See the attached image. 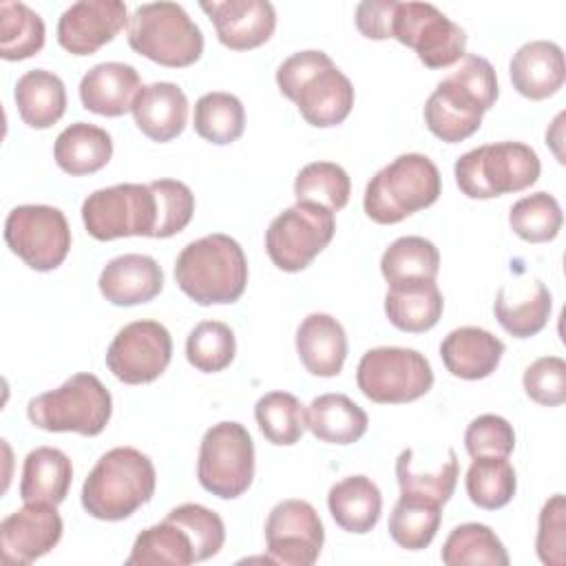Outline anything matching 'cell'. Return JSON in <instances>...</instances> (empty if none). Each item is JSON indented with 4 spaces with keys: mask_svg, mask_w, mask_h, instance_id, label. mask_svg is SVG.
<instances>
[{
    "mask_svg": "<svg viewBox=\"0 0 566 566\" xmlns=\"http://www.w3.org/2000/svg\"><path fill=\"white\" fill-rule=\"evenodd\" d=\"M157 484L150 458L133 447L106 451L82 486V506L95 520L119 522L144 506Z\"/></svg>",
    "mask_w": 566,
    "mask_h": 566,
    "instance_id": "obj_4",
    "label": "cell"
},
{
    "mask_svg": "<svg viewBox=\"0 0 566 566\" xmlns=\"http://www.w3.org/2000/svg\"><path fill=\"white\" fill-rule=\"evenodd\" d=\"M526 396L544 407L566 402V363L559 356H542L531 363L522 378Z\"/></svg>",
    "mask_w": 566,
    "mask_h": 566,
    "instance_id": "obj_48",
    "label": "cell"
},
{
    "mask_svg": "<svg viewBox=\"0 0 566 566\" xmlns=\"http://www.w3.org/2000/svg\"><path fill=\"white\" fill-rule=\"evenodd\" d=\"M327 509L343 531L363 535L378 524L382 495L367 475H349L329 489Z\"/></svg>",
    "mask_w": 566,
    "mask_h": 566,
    "instance_id": "obj_29",
    "label": "cell"
},
{
    "mask_svg": "<svg viewBox=\"0 0 566 566\" xmlns=\"http://www.w3.org/2000/svg\"><path fill=\"white\" fill-rule=\"evenodd\" d=\"M442 520V504L413 495V493H400L391 515H389V535L391 539L407 551H422L427 548Z\"/></svg>",
    "mask_w": 566,
    "mask_h": 566,
    "instance_id": "obj_34",
    "label": "cell"
},
{
    "mask_svg": "<svg viewBox=\"0 0 566 566\" xmlns=\"http://www.w3.org/2000/svg\"><path fill=\"white\" fill-rule=\"evenodd\" d=\"M537 557L546 566H564L566 559V500L562 493H555L539 511Z\"/></svg>",
    "mask_w": 566,
    "mask_h": 566,
    "instance_id": "obj_49",
    "label": "cell"
},
{
    "mask_svg": "<svg viewBox=\"0 0 566 566\" xmlns=\"http://www.w3.org/2000/svg\"><path fill=\"white\" fill-rule=\"evenodd\" d=\"M234 354H237L234 334L221 321H201L188 334L186 358L195 369L203 374L223 371L234 360Z\"/></svg>",
    "mask_w": 566,
    "mask_h": 566,
    "instance_id": "obj_44",
    "label": "cell"
},
{
    "mask_svg": "<svg viewBox=\"0 0 566 566\" xmlns=\"http://www.w3.org/2000/svg\"><path fill=\"white\" fill-rule=\"evenodd\" d=\"M197 478L208 493L221 500H234L250 489L254 478V442L243 424L223 420L203 433Z\"/></svg>",
    "mask_w": 566,
    "mask_h": 566,
    "instance_id": "obj_9",
    "label": "cell"
},
{
    "mask_svg": "<svg viewBox=\"0 0 566 566\" xmlns=\"http://www.w3.org/2000/svg\"><path fill=\"white\" fill-rule=\"evenodd\" d=\"M356 382L371 402L402 405L422 398L431 389L433 369L418 349L374 347L363 354Z\"/></svg>",
    "mask_w": 566,
    "mask_h": 566,
    "instance_id": "obj_10",
    "label": "cell"
},
{
    "mask_svg": "<svg viewBox=\"0 0 566 566\" xmlns=\"http://www.w3.org/2000/svg\"><path fill=\"white\" fill-rule=\"evenodd\" d=\"M380 272L389 285L436 281L440 272V252L424 237H400L382 252Z\"/></svg>",
    "mask_w": 566,
    "mask_h": 566,
    "instance_id": "obj_35",
    "label": "cell"
},
{
    "mask_svg": "<svg viewBox=\"0 0 566 566\" xmlns=\"http://www.w3.org/2000/svg\"><path fill=\"white\" fill-rule=\"evenodd\" d=\"M86 232L97 241L122 237H153L157 199L150 184H117L91 192L82 203Z\"/></svg>",
    "mask_w": 566,
    "mask_h": 566,
    "instance_id": "obj_11",
    "label": "cell"
},
{
    "mask_svg": "<svg viewBox=\"0 0 566 566\" xmlns=\"http://www.w3.org/2000/svg\"><path fill=\"white\" fill-rule=\"evenodd\" d=\"M276 84L310 126L329 128L343 124L352 113L354 86L323 51H298L283 60Z\"/></svg>",
    "mask_w": 566,
    "mask_h": 566,
    "instance_id": "obj_2",
    "label": "cell"
},
{
    "mask_svg": "<svg viewBox=\"0 0 566 566\" xmlns=\"http://www.w3.org/2000/svg\"><path fill=\"white\" fill-rule=\"evenodd\" d=\"M4 241L31 270L51 272L71 250V228L60 208L27 203L7 214Z\"/></svg>",
    "mask_w": 566,
    "mask_h": 566,
    "instance_id": "obj_14",
    "label": "cell"
},
{
    "mask_svg": "<svg viewBox=\"0 0 566 566\" xmlns=\"http://www.w3.org/2000/svg\"><path fill=\"white\" fill-rule=\"evenodd\" d=\"M13 99L27 126L49 128L60 122L66 111V86L55 73L33 69L18 80Z\"/></svg>",
    "mask_w": 566,
    "mask_h": 566,
    "instance_id": "obj_32",
    "label": "cell"
},
{
    "mask_svg": "<svg viewBox=\"0 0 566 566\" xmlns=\"http://www.w3.org/2000/svg\"><path fill=\"white\" fill-rule=\"evenodd\" d=\"M551 292L533 279L522 285H502L495 296V318L502 329L515 338H531L542 332L551 316Z\"/></svg>",
    "mask_w": 566,
    "mask_h": 566,
    "instance_id": "obj_26",
    "label": "cell"
},
{
    "mask_svg": "<svg viewBox=\"0 0 566 566\" xmlns=\"http://www.w3.org/2000/svg\"><path fill=\"white\" fill-rule=\"evenodd\" d=\"M128 22L122 0H80L57 20V42L71 55H93Z\"/></svg>",
    "mask_w": 566,
    "mask_h": 566,
    "instance_id": "obj_18",
    "label": "cell"
},
{
    "mask_svg": "<svg viewBox=\"0 0 566 566\" xmlns=\"http://www.w3.org/2000/svg\"><path fill=\"white\" fill-rule=\"evenodd\" d=\"M197 562L190 535L172 520L144 528L133 544L126 566H188Z\"/></svg>",
    "mask_w": 566,
    "mask_h": 566,
    "instance_id": "obj_33",
    "label": "cell"
},
{
    "mask_svg": "<svg viewBox=\"0 0 566 566\" xmlns=\"http://www.w3.org/2000/svg\"><path fill=\"white\" fill-rule=\"evenodd\" d=\"M73 482V467L64 451L55 447H38L27 453L20 480L22 502H64Z\"/></svg>",
    "mask_w": 566,
    "mask_h": 566,
    "instance_id": "obj_30",
    "label": "cell"
},
{
    "mask_svg": "<svg viewBox=\"0 0 566 566\" xmlns=\"http://www.w3.org/2000/svg\"><path fill=\"white\" fill-rule=\"evenodd\" d=\"M254 418L268 442L276 447H292L301 440L305 424V409L290 391H270L254 405Z\"/></svg>",
    "mask_w": 566,
    "mask_h": 566,
    "instance_id": "obj_39",
    "label": "cell"
},
{
    "mask_svg": "<svg viewBox=\"0 0 566 566\" xmlns=\"http://www.w3.org/2000/svg\"><path fill=\"white\" fill-rule=\"evenodd\" d=\"M396 0H365L356 7V27L369 40L391 38V15Z\"/></svg>",
    "mask_w": 566,
    "mask_h": 566,
    "instance_id": "obj_50",
    "label": "cell"
},
{
    "mask_svg": "<svg viewBox=\"0 0 566 566\" xmlns=\"http://www.w3.org/2000/svg\"><path fill=\"white\" fill-rule=\"evenodd\" d=\"M296 352L312 376H338L347 358V336L343 325L334 316L321 312L305 316L296 329Z\"/></svg>",
    "mask_w": 566,
    "mask_h": 566,
    "instance_id": "obj_25",
    "label": "cell"
},
{
    "mask_svg": "<svg viewBox=\"0 0 566 566\" xmlns=\"http://www.w3.org/2000/svg\"><path fill=\"white\" fill-rule=\"evenodd\" d=\"M172 358L170 332L150 318L124 325L106 349V367L126 385L157 380Z\"/></svg>",
    "mask_w": 566,
    "mask_h": 566,
    "instance_id": "obj_15",
    "label": "cell"
},
{
    "mask_svg": "<svg viewBox=\"0 0 566 566\" xmlns=\"http://www.w3.org/2000/svg\"><path fill=\"white\" fill-rule=\"evenodd\" d=\"M464 447L471 458H509L515 449V431L506 418L482 413L469 422Z\"/></svg>",
    "mask_w": 566,
    "mask_h": 566,
    "instance_id": "obj_47",
    "label": "cell"
},
{
    "mask_svg": "<svg viewBox=\"0 0 566 566\" xmlns=\"http://www.w3.org/2000/svg\"><path fill=\"white\" fill-rule=\"evenodd\" d=\"M64 524L49 502H24L0 522V555L7 566H27L46 555L62 537Z\"/></svg>",
    "mask_w": 566,
    "mask_h": 566,
    "instance_id": "obj_17",
    "label": "cell"
},
{
    "mask_svg": "<svg viewBox=\"0 0 566 566\" xmlns=\"http://www.w3.org/2000/svg\"><path fill=\"white\" fill-rule=\"evenodd\" d=\"M102 296L119 307L153 301L164 287V272L148 254H122L111 259L99 274Z\"/></svg>",
    "mask_w": 566,
    "mask_h": 566,
    "instance_id": "obj_21",
    "label": "cell"
},
{
    "mask_svg": "<svg viewBox=\"0 0 566 566\" xmlns=\"http://www.w3.org/2000/svg\"><path fill=\"white\" fill-rule=\"evenodd\" d=\"M142 88L135 66L124 62L95 64L80 82L82 106L95 115L119 117L133 111V102Z\"/></svg>",
    "mask_w": 566,
    "mask_h": 566,
    "instance_id": "obj_22",
    "label": "cell"
},
{
    "mask_svg": "<svg viewBox=\"0 0 566 566\" xmlns=\"http://www.w3.org/2000/svg\"><path fill=\"white\" fill-rule=\"evenodd\" d=\"M440 559L447 566H462V564L509 566L506 548L495 535V531L478 522H467L455 526L442 544Z\"/></svg>",
    "mask_w": 566,
    "mask_h": 566,
    "instance_id": "obj_36",
    "label": "cell"
},
{
    "mask_svg": "<svg viewBox=\"0 0 566 566\" xmlns=\"http://www.w3.org/2000/svg\"><path fill=\"white\" fill-rule=\"evenodd\" d=\"M323 542V522L305 500H283L265 520L268 559L274 564L312 566L321 555Z\"/></svg>",
    "mask_w": 566,
    "mask_h": 566,
    "instance_id": "obj_16",
    "label": "cell"
},
{
    "mask_svg": "<svg viewBox=\"0 0 566 566\" xmlns=\"http://www.w3.org/2000/svg\"><path fill=\"white\" fill-rule=\"evenodd\" d=\"M537 153L522 142H495L478 146L458 157L455 184L469 199H493L520 192L539 177Z\"/></svg>",
    "mask_w": 566,
    "mask_h": 566,
    "instance_id": "obj_6",
    "label": "cell"
},
{
    "mask_svg": "<svg viewBox=\"0 0 566 566\" xmlns=\"http://www.w3.org/2000/svg\"><path fill=\"white\" fill-rule=\"evenodd\" d=\"M440 192L438 166L427 155L405 153L369 179L363 208L371 221L389 226L429 208Z\"/></svg>",
    "mask_w": 566,
    "mask_h": 566,
    "instance_id": "obj_5",
    "label": "cell"
},
{
    "mask_svg": "<svg viewBox=\"0 0 566 566\" xmlns=\"http://www.w3.org/2000/svg\"><path fill=\"white\" fill-rule=\"evenodd\" d=\"M509 73L520 95L546 99L555 95L566 80L564 51L551 40H531L513 53Z\"/></svg>",
    "mask_w": 566,
    "mask_h": 566,
    "instance_id": "obj_20",
    "label": "cell"
},
{
    "mask_svg": "<svg viewBox=\"0 0 566 566\" xmlns=\"http://www.w3.org/2000/svg\"><path fill=\"white\" fill-rule=\"evenodd\" d=\"M391 38L416 51L429 69H444L467 55V33L429 2H396Z\"/></svg>",
    "mask_w": 566,
    "mask_h": 566,
    "instance_id": "obj_13",
    "label": "cell"
},
{
    "mask_svg": "<svg viewBox=\"0 0 566 566\" xmlns=\"http://www.w3.org/2000/svg\"><path fill=\"white\" fill-rule=\"evenodd\" d=\"M509 223L520 239L528 243H546L559 234L564 214L557 199L539 190L511 206Z\"/></svg>",
    "mask_w": 566,
    "mask_h": 566,
    "instance_id": "obj_43",
    "label": "cell"
},
{
    "mask_svg": "<svg viewBox=\"0 0 566 566\" xmlns=\"http://www.w3.org/2000/svg\"><path fill=\"white\" fill-rule=\"evenodd\" d=\"M175 281L199 305L234 303L248 285V259L232 237L214 232L190 241L179 252Z\"/></svg>",
    "mask_w": 566,
    "mask_h": 566,
    "instance_id": "obj_3",
    "label": "cell"
},
{
    "mask_svg": "<svg viewBox=\"0 0 566 566\" xmlns=\"http://www.w3.org/2000/svg\"><path fill=\"white\" fill-rule=\"evenodd\" d=\"M113 155L111 135L88 122H75L66 126L53 146V157L57 166L71 175L82 177L102 170Z\"/></svg>",
    "mask_w": 566,
    "mask_h": 566,
    "instance_id": "obj_31",
    "label": "cell"
},
{
    "mask_svg": "<svg viewBox=\"0 0 566 566\" xmlns=\"http://www.w3.org/2000/svg\"><path fill=\"white\" fill-rule=\"evenodd\" d=\"M130 113L137 128L148 139L166 144L184 133L188 122V99L177 84L153 82L139 88Z\"/></svg>",
    "mask_w": 566,
    "mask_h": 566,
    "instance_id": "obj_23",
    "label": "cell"
},
{
    "mask_svg": "<svg viewBox=\"0 0 566 566\" xmlns=\"http://www.w3.org/2000/svg\"><path fill=\"white\" fill-rule=\"evenodd\" d=\"M460 464L453 449H447V460H442L436 471H416L413 449H405L396 460V478L400 493H413L429 497L438 504H447L455 491Z\"/></svg>",
    "mask_w": 566,
    "mask_h": 566,
    "instance_id": "obj_41",
    "label": "cell"
},
{
    "mask_svg": "<svg viewBox=\"0 0 566 566\" xmlns=\"http://www.w3.org/2000/svg\"><path fill=\"white\" fill-rule=\"evenodd\" d=\"M128 44L161 66L184 69L201 57L203 33L181 4L150 2L128 18Z\"/></svg>",
    "mask_w": 566,
    "mask_h": 566,
    "instance_id": "obj_7",
    "label": "cell"
},
{
    "mask_svg": "<svg viewBox=\"0 0 566 566\" xmlns=\"http://www.w3.org/2000/svg\"><path fill=\"white\" fill-rule=\"evenodd\" d=\"M44 22L24 2H0V57L27 60L44 46Z\"/></svg>",
    "mask_w": 566,
    "mask_h": 566,
    "instance_id": "obj_38",
    "label": "cell"
},
{
    "mask_svg": "<svg viewBox=\"0 0 566 566\" xmlns=\"http://www.w3.org/2000/svg\"><path fill=\"white\" fill-rule=\"evenodd\" d=\"M199 7L212 20L219 42L232 51L265 44L276 27V11L268 0H212Z\"/></svg>",
    "mask_w": 566,
    "mask_h": 566,
    "instance_id": "obj_19",
    "label": "cell"
},
{
    "mask_svg": "<svg viewBox=\"0 0 566 566\" xmlns=\"http://www.w3.org/2000/svg\"><path fill=\"white\" fill-rule=\"evenodd\" d=\"M334 212L318 203L296 201L272 219L265 232L270 261L283 272L305 270L334 239Z\"/></svg>",
    "mask_w": 566,
    "mask_h": 566,
    "instance_id": "obj_12",
    "label": "cell"
},
{
    "mask_svg": "<svg viewBox=\"0 0 566 566\" xmlns=\"http://www.w3.org/2000/svg\"><path fill=\"white\" fill-rule=\"evenodd\" d=\"M504 343L491 332L473 325L449 332L440 345V358L449 374L464 380H480L495 371Z\"/></svg>",
    "mask_w": 566,
    "mask_h": 566,
    "instance_id": "obj_24",
    "label": "cell"
},
{
    "mask_svg": "<svg viewBox=\"0 0 566 566\" xmlns=\"http://www.w3.org/2000/svg\"><path fill=\"white\" fill-rule=\"evenodd\" d=\"M166 517L177 522L190 535L197 562L210 559L223 548L226 526L214 511L195 502H186L175 506Z\"/></svg>",
    "mask_w": 566,
    "mask_h": 566,
    "instance_id": "obj_45",
    "label": "cell"
},
{
    "mask_svg": "<svg viewBox=\"0 0 566 566\" xmlns=\"http://www.w3.org/2000/svg\"><path fill=\"white\" fill-rule=\"evenodd\" d=\"M245 128V111L237 95L212 91L195 104V130L201 139L226 146L237 142Z\"/></svg>",
    "mask_w": 566,
    "mask_h": 566,
    "instance_id": "obj_37",
    "label": "cell"
},
{
    "mask_svg": "<svg viewBox=\"0 0 566 566\" xmlns=\"http://www.w3.org/2000/svg\"><path fill=\"white\" fill-rule=\"evenodd\" d=\"M497 75L482 55L467 53L424 102L427 128L447 144L471 137L497 99Z\"/></svg>",
    "mask_w": 566,
    "mask_h": 566,
    "instance_id": "obj_1",
    "label": "cell"
},
{
    "mask_svg": "<svg viewBox=\"0 0 566 566\" xmlns=\"http://www.w3.org/2000/svg\"><path fill=\"white\" fill-rule=\"evenodd\" d=\"M349 192V175L334 161H312L298 170L294 181L296 201L318 203L332 212L347 206Z\"/></svg>",
    "mask_w": 566,
    "mask_h": 566,
    "instance_id": "obj_42",
    "label": "cell"
},
{
    "mask_svg": "<svg viewBox=\"0 0 566 566\" xmlns=\"http://www.w3.org/2000/svg\"><path fill=\"white\" fill-rule=\"evenodd\" d=\"M444 310L442 292L436 281H409L389 285L385 296V314L389 323L409 334L431 329Z\"/></svg>",
    "mask_w": 566,
    "mask_h": 566,
    "instance_id": "obj_27",
    "label": "cell"
},
{
    "mask_svg": "<svg viewBox=\"0 0 566 566\" xmlns=\"http://www.w3.org/2000/svg\"><path fill=\"white\" fill-rule=\"evenodd\" d=\"M305 424L321 442L354 444L365 436L369 418L349 396L323 394L305 409Z\"/></svg>",
    "mask_w": 566,
    "mask_h": 566,
    "instance_id": "obj_28",
    "label": "cell"
},
{
    "mask_svg": "<svg viewBox=\"0 0 566 566\" xmlns=\"http://www.w3.org/2000/svg\"><path fill=\"white\" fill-rule=\"evenodd\" d=\"M469 500L486 511L506 506L517 489L515 469L506 458H473L464 478Z\"/></svg>",
    "mask_w": 566,
    "mask_h": 566,
    "instance_id": "obj_40",
    "label": "cell"
},
{
    "mask_svg": "<svg viewBox=\"0 0 566 566\" xmlns=\"http://www.w3.org/2000/svg\"><path fill=\"white\" fill-rule=\"evenodd\" d=\"M150 188L157 199V226L153 239H168L181 232L195 214L192 190L177 179H157L150 181Z\"/></svg>",
    "mask_w": 566,
    "mask_h": 566,
    "instance_id": "obj_46",
    "label": "cell"
},
{
    "mask_svg": "<svg viewBox=\"0 0 566 566\" xmlns=\"http://www.w3.org/2000/svg\"><path fill=\"white\" fill-rule=\"evenodd\" d=\"M113 413L111 391L93 374H75L57 389L29 400V420L44 431H75L97 436L106 429Z\"/></svg>",
    "mask_w": 566,
    "mask_h": 566,
    "instance_id": "obj_8",
    "label": "cell"
}]
</instances>
